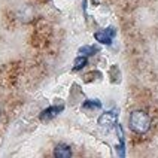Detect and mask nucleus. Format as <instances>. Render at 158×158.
Instances as JSON below:
<instances>
[{"mask_svg": "<svg viewBox=\"0 0 158 158\" xmlns=\"http://www.w3.org/2000/svg\"><path fill=\"white\" fill-rule=\"evenodd\" d=\"M149 125H151L149 116H148V114H145L143 110H134L130 115V128L134 133L145 134L149 130Z\"/></svg>", "mask_w": 158, "mask_h": 158, "instance_id": "1", "label": "nucleus"}, {"mask_svg": "<svg viewBox=\"0 0 158 158\" xmlns=\"http://www.w3.org/2000/svg\"><path fill=\"white\" fill-rule=\"evenodd\" d=\"M118 124V110H107L100 115L98 118V125L106 130H112Z\"/></svg>", "mask_w": 158, "mask_h": 158, "instance_id": "2", "label": "nucleus"}, {"mask_svg": "<svg viewBox=\"0 0 158 158\" xmlns=\"http://www.w3.org/2000/svg\"><path fill=\"white\" fill-rule=\"evenodd\" d=\"M115 35H116L115 27H107V28H105V30H100V31L94 33V37H96L97 42H100V44L110 45L112 44V40H114Z\"/></svg>", "mask_w": 158, "mask_h": 158, "instance_id": "3", "label": "nucleus"}, {"mask_svg": "<svg viewBox=\"0 0 158 158\" xmlns=\"http://www.w3.org/2000/svg\"><path fill=\"white\" fill-rule=\"evenodd\" d=\"M63 110H64V106L63 105L49 106V107H46L45 110H42V114H40V121H49V119L55 118L57 115H60Z\"/></svg>", "mask_w": 158, "mask_h": 158, "instance_id": "4", "label": "nucleus"}, {"mask_svg": "<svg viewBox=\"0 0 158 158\" xmlns=\"http://www.w3.org/2000/svg\"><path fill=\"white\" fill-rule=\"evenodd\" d=\"M54 157L55 158H70L72 157V149L67 145H58L55 151H54Z\"/></svg>", "mask_w": 158, "mask_h": 158, "instance_id": "5", "label": "nucleus"}, {"mask_svg": "<svg viewBox=\"0 0 158 158\" xmlns=\"http://www.w3.org/2000/svg\"><path fill=\"white\" fill-rule=\"evenodd\" d=\"M100 51L97 46H94V45H85V46H81L79 48V54L81 55H85V57H89V55H94V54H97Z\"/></svg>", "mask_w": 158, "mask_h": 158, "instance_id": "6", "label": "nucleus"}, {"mask_svg": "<svg viewBox=\"0 0 158 158\" xmlns=\"http://www.w3.org/2000/svg\"><path fill=\"white\" fill-rule=\"evenodd\" d=\"M82 109H89V110H93V109H102V103L98 100H85L82 103Z\"/></svg>", "mask_w": 158, "mask_h": 158, "instance_id": "7", "label": "nucleus"}, {"mask_svg": "<svg viewBox=\"0 0 158 158\" xmlns=\"http://www.w3.org/2000/svg\"><path fill=\"white\" fill-rule=\"evenodd\" d=\"M87 57L85 55H79L78 58L75 60V64H73V70L75 72H78V70H81V69H84L85 66H87Z\"/></svg>", "mask_w": 158, "mask_h": 158, "instance_id": "8", "label": "nucleus"}]
</instances>
